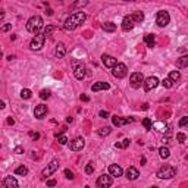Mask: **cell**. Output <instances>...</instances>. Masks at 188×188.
<instances>
[{
    "mask_svg": "<svg viewBox=\"0 0 188 188\" xmlns=\"http://www.w3.org/2000/svg\"><path fill=\"white\" fill-rule=\"evenodd\" d=\"M187 123H188V118H187V116H184V118L179 121V126H181V128H184Z\"/></svg>",
    "mask_w": 188,
    "mask_h": 188,
    "instance_id": "cell-41",
    "label": "cell"
},
{
    "mask_svg": "<svg viewBox=\"0 0 188 188\" xmlns=\"http://www.w3.org/2000/svg\"><path fill=\"white\" fill-rule=\"evenodd\" d=\"M8 123H9V125H13V123H15V121H13L12 118H8Z\"/></svg>",
    "mask_w": 188,
    "mask_h": 188,
    "instance_id": "cell-50",
    "label": "cell"
},
{
    "mask_svg": "<svg viewBox=\"0 0 188 188\" xmlns=\"http://www.w3.org/2000/svg\"><path fill=\"white\" fill-rule=\"evenodd\" d=\"M169 78H171L173 82H178L181 80L179 71H171V72H169Z\"/></svg>",
    "mask_w": 188,
    "mask_h": 188,
    "instance_id": "cell-28",
    "label": "cell"
},
{
    "mask_svg": "<svg viewBox=\"0 0 188 188\" xmlns=\"http://www.w3.org/2000/svg\"><path fill=\"white\" fill-rule=\"evenodd\" d=\"M2 57H3V53H2V50H0V59H2Z\"/></svg>",
    "mask_w": 188,
    "mask_h": 188,
    "instance_id": "cell-54",
    "label": "cell"
},
{
    "mask_svg": "<svg viewBox=\"0 0 188 188\" xmlns=\"http://www.w3.org/2000/svg\"><path fill=\"white\" fill-rule=\"evenodd\" d=\"M134 122L132 118H121V116H112V123L115 126H123V125H128V123Z\"/></svg>",
    "mask_w": 188,
    "mask_h": 188,
    "instance_id": "cell-12",
    "label": "cell"
},
{
    "mask_svg": "<svg viewBox=\"0 0 188 188\" xmlns=\"http://www.w3.org/2000/svg\"><path fill=\"white\" fill-rule=\"evenodd\" d=\"M176 175V169L173 168V166H163V168H160L159 171H157V178L159 179H171Z\"/></svg>",
    "mask_w": 188,
    "mask_h": 188,
    "instance_id": "cell-3",
    "label": "cell"
},
{
    "mask_svg": "<svg viewBox=\"0 0 188 188\" xmlns=\"http://www.w3.org/2000/svg\"><path fill=\"white\" fill-rule=\"evenodd\" d=\"M56 138L59 141V144H62V146H65L66 143L69 141V140L66 138V135H63V134H56Z\"/></svg>",
    "mask_w": 188,
    "mask_h": 188,
    "instance_id": "cell-33",
    "label": "cell"
},
{
    "mask_svg": "<svg viewBox=\"0 0 188 188\" xmlns=\"http://www.w3.org/2000/svg\"><path fill=\"white\" fill-rule=\"evenodd\" d=\"M93 172H94V165L88 163L87 166H85V173H87V175H91Z\"/></svg>",
    "mask_w": 188,
    "mask_h": 188,
    "instance_id": "cell-39",
    "label": "cell"
},
{
    "mask_svg": "<svg viewBox=\"0 0 188 188\" xmlns=\"http://www.w3.org/2000/svg\"><path fill=\"white\" fill-rule=\"evenodd\" d=\"M88 5V0H76L75 3L71 5V9H78V8H84Z\"/></svg>",
    "mask_w": 188,
    "mask_h": 188,
    "instance_id": "cell-26",
    "label": "cell"
},
{
    "mask_svg": "<svg viewBox=\"0 0 188 188\" xmlns=\"http://www.w3.org/2000/svg\"><path fill=\"white\" fill-rule=\"evenodd\" d=\"M129 143H131V140L125 138V140H122V143H115V147L116 148H126L129 146Z\"/></svg>",
    "mask_w": 188,
    "mask_h": 188,
    "instance_id": "cell-30",
    "label": "cell"
},
{
    "mask_svg": "<svg viewBox=\"0 0 188 188\" xmlns=\"http://www.w3.org/2000/svg\"><path fill=\"white\" fill-rule=\"evenodd\" d=\"M30 137H31L33 140H38V138H40V134H38V132L31 131V132H30Z\"/></svg>",
    "mask_w": 188,
    "mask_h": 188,
    "instance_id": "cell-43",
    "label": "cell"
},
{
    "mask_svg": "<svg viewBox=\"0 0 188 188\" xmlns=\"http://www.w3.org/2000/svg\"><path fill=\"white\" fill-rule=\"evenodd\" d=\"M188 66V56H181L179 59H176V68H187Z\"/></svg>",
    "mask_w": 188,
    "mask_h": 188,
    "instance_id": "cell-23",
    "label": "cell"
},
{
    "mask_svg": "<svg viewBox=\"0 0 188 188\" xmlns=\"http://www.w3.org/2000/svg\"><path fill=\"white\" fill-rule=\"evenodd\" d=\"M144 43L147 44V46L150 47V49H153V47L156 46L154 35H153V34H146V35H144Z\"/></svg>",
    "mask_w": 188,
    "mask_h": 188,
    "instance_id": "cell-22",
    "label": "cell"
},
{
    "mask_svg": "<svg viewBox=\"0 0 188 188\" xmlns=\"http://www.w3.org/2000/svg\"><path fill=\"white\" fill-rule=\"evenodd\" d=\"M131 16L134 18L135 24H140V22H143V21H144V13H143L141 10H135V12L132 13Z\"/></svg>",
    "mask_w": 188,
    "mask_h": 188,
    "instance_id": "cell-24",
    "label": "cell"
},
{
    "mask_svg": "<svg viewBox=\"0 0 188 188\" xmlns=\"http://www.w3.org/2000/svg\"><path fill=\"white\" fill-rule=\"evenodd\" d=\"M5 107H6L5 101H3V100H0V110H2V109H5Z\"/></svg>",
    "mask_w": 188,
    "mask_h": 188,
    "instance_id": "cell-49",
    "label": "cell"
},
{
    "mask_svg": "<svg viewBox=\"0 0 188 188\" xmlns=\"http://www.w3.org/2000/svg\"><path fill=\"white\" fill-rule=\"evenodd\" d=\"M159 156H160L162 159H168V157L171 156L169 148H168V147H160V148H159Z\"/></svg>",
    "mask_w": 188,
    "mask_h": 188,
    "instance_id": "cell-27",
    "label": "cell"
},
{
    "mask_svg": "<svg viewBox=\"0 0 188 188\" xmlns=\"http://www.w3.org/2000/svg\"><path fill=\"white\" fill-rule=\"evenodd\" d=\"M59 169V160H51L49 165H47V168H44L43 169V172H41V178L44 179V178H47V176H50L51 173H55V172Z\"/></svg>",
    "mask_w": 188,
    "mask_h": 188,
    "instance_id": "cell-7",
    "label": "cell"
},
{
    "mask_svg": "<svg viewBox=\"0 0 188 188\" xmlns=\"http://www.w3.org/2000/svg\"><path fill=\"white\" fill-rule=\"evenodd\" d=\"M143 125L146 126V129H151V128H153V122H151L150 118H144V119H143Z\"/></svg>",
    "mask_w": 188,
    "mask_h": 188,
    "instance_id": "cell-35",
    "label": "cell"
},
{
    "mask_svg": "<svg viewBox=\"0 0 188 188\" xmlns=\"http://www.w3.org/2000/svg\"><path fill=\"white\" fill-rule=\"evenodd\" d=\"M15 153H16V154H22V153H24V148H22V147H16V148H15Z\"/></svg>",
    "mask_w": 188,
    "mask_h": 188,
    "instance_id": "cell-46",
    "label": "cell"
},
{
    "mask_svg": "<svg viewBox=\"0 0 188 188\" xmlns=\"http://www.w3.org/2000/svg\"><path fill=\"white\" fill-rule=\"evenodd\" d=\"M15 173H16V175H21V176H25V175L28 173V169H27V166L21 165V166H18L16 169H15Z\"/></svg>",
    "mask_w": 188,
    "mask_h": 188,
    "instance_id": "cell-29",
    "label": "cell"
},
{
    "mask_svg": "<svg viewBox=\"0 0 188 188\" xmlns=\"http://www.w3.org/2000/svg\"><path fill=\"white\" fill-rule=\"evenodd\" d=\"M148 109V105L147 103H144V105H143V110H147Z\"/></svg>",
    "mask_w": 188,
    "mask_h": 188,
    "instance_id": "cell-51",
    "label": "cell"
},
{
    "mask_svg": "<svg viewBox=\"0 0 188 188\" xmlns=\"http://www.w3.org/2000/svg\"><path fill=\"white\" fill-rule=\"evenodd\" d=\"M123 2H135V0H123Z\"/></svg>",
    "mask_w": 188,
    "mask_h": 188,
    "instance_id": "cell-55",
    "label": "cell"
},
{
    "mask_svg": "<svg viewBox=\"0 0 188 188\" xmlns=\"http://www.w3.org/2000/svg\"><path fill=\"white\" fill-rule=\"evenodd\" d=\"M143 81H144V75L141 74V72H134V74L129 76V82H131V85L134 87V88L141 87Z\"/></svg>",
    "mask_w": 188,
    "mask_h": 188,
    "instance_id": "cell-9",
    "label": "cell"
},
{
    "mask_svg": "<svg viewBox=\"0 0 188 188\" xmlns=\"http://www.w3.org/2000/svg\"><path fill=\"white\" fill-rule=\"evenodd\" d=\"M13 59H15V56H13V55H10V56H8V60H13Z\"/></svg>",
    "mask_w": 188,
    "mask_h": 188,
    "instance_id": "cell-52",
    "label": "cell"
},
{
    "mask_svg": "<svg viewBox=\"0 0 188 188\" xmlns=\"http://www.w3.org/2000/svg\"><path fill=\"white\" fill-rule=\"evenodd\" d=\"M109 173L112 175V176H122V173H123V171H122V168L119 166V165H110L109 166Z\"/></svg>",
    "mask_w": 188,
    "mask_h": 188,
    "instance_id": "cell-20",
    "label": "cell"
},
{
    "mask_svg": "<svg viewBox=\"0 0 188 188\" xmlns=\"http://www.w3.org/2000/svg\"><path fill=\"white\" fill-rule=\"evenodd\" d=\"M85 146V140L82 138V137H76L75 140H72L71 143H69V148L72 150V151H80L82 150Z\"/></svg>",
    "mask_w": 188,
    "mask_h": 188,
    "instance_id": "cell-10",
    "label": "cell"
},
{
    "mask_svg": "<svg viewBox=\"0 0 188 188\" xmlns=\"http://www.w3.org/2000/svg\"><path fill=\"white\" fill-rule=\"evenodd\" d=\"M110 88V85L105 81H98V82H94L93 85H91V91H94V93H97V91H101V90H109Z\"/></svg>",
    "mask_w": 188,
    "mask_h": 188,
    "instance_id": "cell-17",
    "label": "cell"
},
{
    "mask_svg": "<svg viewBox=\"0 0 188 188\" xmlns=\"http://www.w3.org/2000/svg\"><path fill=\"white\" fill-rule=\"evenodd\" d=\"M100 118H105V119H106V118H109V112H107V110H100Z\"/></svg>",
    "mask_w": 188,
    "mask_h": 188,
    "instance_id": "cell-44",
    "label": "cell"
},
{
    "mask_svg": "<svg viewBox=\"0 0 188 188\" xmlns=\"http://www.w3.org/2000/svg\"><path fill=\"white\" fill-rule=\"evenodd\" d=\"M46 13H47V15H53V10H51V9H49V10H47Z\"/></svg>",
    "mask_w": 188,
    "mask_h": 188,
    "instance_id": "cell-53",
    "label": "cell"
},
{
    "mask_svg": "<svg viewBox=\"0 0 188 188\" xmlns=\"http://www.w3.org/2000/svg\"><path fill=\"white\" fill-rule=\"evenodd\" d=\"M171 22V15L166 12V10H159L157 15H156V24L159 25L160 28H163Z\"/></svg>",
    "mask_w": 188,
    "mask_h": 188,
    "instance_id": "cell-5",
    "label": "cell"
},
{
    "mask_svg": "<svg viewBox=\"0 0 188 188\" xmlns=\"http://www.w3.org/2000/svg\"><path fill=\"white\" fill-rule=\"evenodd\" d=\"M65 176L68 178V179H74V173L69 171V169H66V171H65Z\"/></svg>",
    "mask_w": 188,
    "mask_h": 188,
    "instance_id": "cell-42",
    "label": "cell"
},
{
    "mask_svg": "<svg viewBox=\"0 0 188 188\" xmlns=\"http://www.w3.org/2000/svg\"><path fill=\"white\" fill-rule=\"evenodd\" d=\"M85 19H87V15H85L84 12H76V13H72L71 16L66 18L63 27H65L66 31H74V30H76L81 24H84Z\"/></svg>",
    "mask_w": 188,
    "mask_h": 188,
    "instance_id": "cell-1",
    "label": "cell"
},
{
    "mask_svg": "<svg viewBox=\"0 0 188 188\" xmlns=\"http://www.w3.org/2000/svg\"><path fill=\"white\" fill-rule=\"evenodd\" d=\"M112 74H113L115 78H125L126 74H128V68L126 65H123V63H116V65L112 68Z\"/></svg>",
    "mask_w": 188,
    "mask_h": 188,
    "instance_id": "cell-6",
    "label": "cell"
},
{
    "mask_svg": "<svg viewBox=\"0 0 188 188\" xmlns=\"http://www.w3.org/2000/svg\"><path fill=\"white\" fill-rule=\"evenodd\" d=\"M101 62H103V65L106 66V68H113L118 63V60L113 56H110V55H103L101 56Z\"/></svg>",
    "mask_w": 188,
    "mask_h": 188,
    "instance_id": "cell-16",
    "label": "cell"
},
{
    "mask_svg": "<svg viewBox=\"0 0 188 188\" xmlns=\"http://www.w3.org/2000/svg\"><path fill=\"white\" fill-rule=\"evenodd\" d=\"M47 112H49V109H47L46 105H38V106H35V109H34V116L37 119H43L47 115Z\"/></svg>",
    "mask_w": 188,
    "mask_h": 188,
    "instance_id": "cell-15",
    "label": "cell"
},
{
    "mask_svg": "<svg viewBox=\"0 0 188 188\" xmlns=\"http://www.w3.org/2000/svg\"><path fill=\"white\" fill-rule=\"evenodd\" d=\"M135 27V21L131 15H126V16L122 19V30L123 31H131L132 28Z\"/></svg>",
    "mask_w": 188,
    "mask_h": 188,
    "instance_id": "cell-13",
    "label": "cell"
},
{
    "mask_svg": "<svg viewBox=\"0 0 188 188\" xmlns=\"http://www.w3.org/2000/svg\"><path fill=\"white\" fill-rule=\"evenodd\" d=\"M53 31H55V27H53V25H47V27H46V28H44V35H46V37H49V35H51V34H53Z\"/></svg>",
    "mask_w": 188,
    "mask_h": 188,
    "instance_id": "cell-36",
    "label": "cell"
},
{
    "mask_svg": "<svg viewBox=\"0 0 188 188\" xmlns=\"http://www.w3.org/2000/svg\"><path fill=\"white\" fill-rule=\"evenodd\" d=\"M55 56L57 59H62V57L66 56V47L63 43H57L56 44V49H55Z\"/></svg>",
    "mask_w": 188,
    "mask_h": 188,
    "instance_id": "cell-18",
    "label": "cell"
},
{
    "mask_svg": "<svg viewBox=\"0 0 188 188\" xmlns=\"http://www.w3.org/2000/svg\"><path fill=\"white\" fill-rule=\"evenodd\" d=\"M27 30L30 31V33L33 34H38V31L41 30V27H43V18L38 16V15H34L31 16L28 21H27Z\"/></svg>",
    "mask_w": 188,
    "mask_h": 188,
    "instance_id": "cell-2",
    "label": "cell"
},
{
    "mask_svg": "<svg viewBox=\"0 0 188 188\" xmlns=\"http://www.w3.org/2000/svg\"><path fill=\"white\" fill-rule=\"evenodd\" d=\"M101 28L106 33H113V31H116V24H113V22H105V24L101 25Z\"/></svg>",
    "mask_w": 188,
    "mask_h": 188,
    "instance_id": "cell-25",
    "label": "cell"
},
{
    "mask_svg": "<svg viewBox=\"0 0 188 188\" xmlns=\"http://www.w3.org/2000/svg\"><path fill=\"white\" fill-rule=\"evenodd\" d=\"M12 28V24H6V25H3L2 28H0V33H8L9 30Z\"/></svg>",
    "mask_w": 188,
    "mask_h": 188,
    "instance_id": "cell-40",
    "label": "cell"
},
{
    "mask_svg": "<svg viewBox=\"0 0 188 188\" xmlns=\"http://www.w3.org/2000/svg\"><path fill=\"white\" fill-rule=\"evenodd\" d=\"M125 175H126V178H128V179L134 181V179H137V178L140 176V172H138V169H137V168L129 166V168L126 169V172H125Z\"/></svg>",
    "mask_w": 188,
    "mask_h": 188,
    "instance_id": "cell-19",
    "label": "cell"
},
{
    "mask_svg": "<svg viewBox=\"0 0 188 188\" xmlns=\"http://www.w3.org/2000/svg\"><path fill=\"white\" fill-rule=\"evenodd\" d=\"M176 140H178V143L184 144V143H185V140H187V135H185L184 132H178V134H176Z\"/></svg>",
    "mask_w": 188,
    "mask_h": 188,
    "instance_id": "cell-37",
    "label": "cell"
},
{
    "mask_svg": "<svg viewBox=\"0 0 188 188\" xmlns=\"http://www.w3.org/2000/svg\"><path fill=\"white\" fill-rule=\"evenodd\" d=\"M50 97V91L49 90H41L40 91V98H43V100H46V98Z\"/></svg>",
    "mask_w": 188,
    "mask_h": 188,
    "instance_id": "cell-38",
    "label": "cell"
},
{
    "mask_svg": "<svg viewBox=\"0 0 188 188\" xmlns=\"http://www.w3.org/2000/svg\"><path fill=\"white\" fill-rule=\"evenodd\" d=\"M44 41H46V35L44 34H35V37H34L31 43H30V47L35 51H38L44 47Z\"/></svg>",
    "mask_w": 188,
    "mask_h": 188,
    "instance_id": "cell-4",
    "label": "cell"
},
{
    "mask_svg": "<svg viewBox=\"0 0 188 188\" xmlns=\"http://www.w3.org/2000/svg\"><path fill=\"white\" fill-rule=\"evenodd\" d=\"M143 84H144V90L150 91V90H153V88H156V87L159 85V80H157L156 76H148L146 81H143Z\"/></svg>",
    "mask_w": 188,
    "mask_h": 188,
    "instance_id": "cell-14",
    "label": "cell"
},
{
    "mask_svg": "<svg viewBox=\"0 0 188 188\" xmlns=\"http://www.w3.org/2000/svg\"><path fill=\"white\" fill-rule=\"evenodd\" d=\"M47 185H49V187H55V185H56V181H55V179H49V181H47Z\"/></svg>",
    "mask_w": 188,
    "mask_h": 188,
    "instance_id": "cell-47",
    "label": "cell"
},
{
    "mask_svg": "<svg viewBox=\"0 0 188 188\" xmlns=\"http://www.w3.org/2000/svg\"><path fill=\"white\" fill-rule=\"evenodd\" d=\"M3 18H5V10H3V9H0V22L3 21Z\"/></svg>",
    "mask_w": 188,
    "mask_h": 188,
    "instance_id": "cell-48",
    "label": "cell"
},
{
    "mask_svg": "<svg viewBox=\"0 0 188 188\" xmlns=\"http://www.w3.org/2000/svg\"><path fill=\"white\" fill-rule=\"evenodd\" d=\"M72 66H74V75L76 80H84V76H85V68L82 65H80L76 60L72 62Z\"/></svg>",
    "mask_w": 188,
    "mask_h": 188,
    "instance_id": "cell-11",
    "label": "cell"
},
{
    "mask_svg": "<svg viewBox=\"0 0 188 188\" xmlns=\"http://www.w3.org/2000/svg\"><path fill=\"white\" fill-rule=\"evenodd\" d=\"M31 96H33V93H31V90H28V88H24V90L21 91V97L24 98V100L31 98Z\"/></svg>",
    "mask_w": 188,
    "mask_h": 188,
    "instance_id": "cell-32",
    "label": "cell"
},
{
    "mask_svg": "<svg viewBox=\"0 0 188 188\" xmlns=\"http://www.w3.org/2000/svg\"><path fill=\"white\" fill-rule=\"evenodd\" d=\"M110 131H112V129H110V126L100 128V129H98V135H100V137H106V135H109V134H110Z\"/></svg>",
    "mask_w": 188,
    "mask_h": 188,
    "instance_id": "cell-31",
    "label": "cell"
},
{
    "mask_svg": "<svg viewBox=\"0 0 188 188\" xmlns=\"http://www.w3.org/2000/svg\"><path fill=\"white\" fill-rule=\"evenodd\" d=\"M80 98H81V101H90V97H88V96H85V94H81V96H80Z\"/></svg>",
    "mask_w": 188,
    "mask_h": 188,
    "instance_id": "cell-45",
    "label": "cell"
},
{
    "mask_svg": "<svg viewBox=\"0 0 188 188\" xmlns=\"http://www.w3.org/2000/svg\"><path fill=\"white\" fill-rule=\"evenodd\" d=\"M3 185L8 188H16L19 184H18V181L13 178V176H6L5 179H3Z\"/></svg>",
    "mask_w": 188,
    "mask_h": 188,
    "instance_id": "cell-21",
    "label": "cell"
},
{
    "mask_svg": "<svg viewBox=\"0 0 188 188\" xmlns=\"http://www.w3.org/2000/svg\"><path fill=\"white\" fill-rule=\"evenodd\" d=\"M162 85H163L165 88H172L173 87V81H172L171 78H165L163 81H162Z\"/></svg>",
    "mask_w": 188,
    "mask_h": 188,
    "instance_id": "cell-34",
    "label": "cell"
},
{
    "mask_svg": "<svg viewBox=\"0 0 188 188\" xmlns=\"http://www.w3.org/2000/svg\"><path fill=\"white\" fill-rule=\"evenodd\" d=\"M113 184V179H112V175H100L98 176V179L97 182H96V185H97L98 188H107V187H110Z\"/></svg>",
    "mask_w": 188,
    "mask_h": 188,
    "instance_id": "cell-8",
    "label": "cell"
}]
</instances>
